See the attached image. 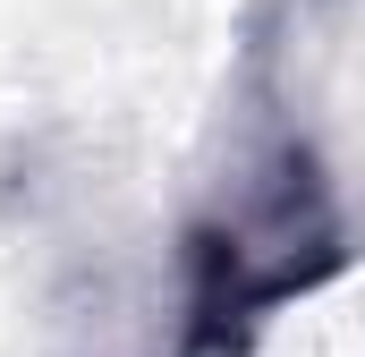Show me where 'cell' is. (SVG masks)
I'll list each match as a JSON object with an SVG mask.
<instances>
[{
	"label": "cell",
	"mask_w": 365,
	"mask_h": 357,
	"mask_svg": "<svg viewBox=\"0 0 365 357\" xmlns=\"http://www.w3.org/2000/svg\"><path fill=\"white\" fill-rule=\"evenodd\" d=\"M349 264L340 204L306 145H280L272 171L247 178L187 230V357H238L272 306L323 289Z\"/></svg>",
	"instance_id": "cell-1"
}]
</instances>
